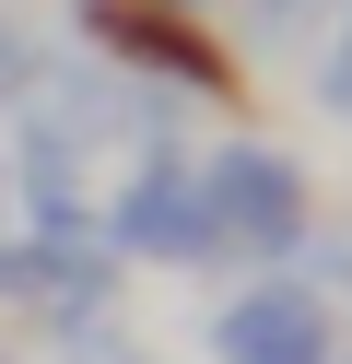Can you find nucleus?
Here are the masks:
<instances>
[{"mask_svg": "<svg viewBox=\"0 0 352 364\" xmlns=\"http://www.w3.org/2000/svg\"><path fill=\"white\" fill-rule=\"evenodd\" d=\"M329 364H352V353H329Z\"/></svg>", "mask_w": 352, "mask_h": 364, "instance_id": "nucleus-9", "label": "nucleus"}, {"mask_svg": "<svg viewBox=\"0 0 352 364\" xmlns=\"http://www.w3.org/2000/svg\"><path fill=\"white\" fill-rule=\"evenodd\" d=\"M23 82H36V48H23V36H12V24H0V106H12V95H23Z\"/></svg>", "mask_w": 352, "mask_h": 364, "instance_id": "nucleus-7", "label": "nucleus"}, {"mask_svg": "<svg viewBox=\"0 0 352 364\" xmlns=\"http://www.w3.org/2000/svg\"><path fill=\"white\" fill-rule=\"evenodd\" d=\"M200 212H211V259H294L305 247V165L270 141L200 153Z\"/></svg>", "mask_w": 352, "mask_h": 364, "instance_id": "nucleus-1", "label": "nucleus"}, {"mask_svg": "<svg viewBox=\"0 0 352 364\" xmlns=\"http://www.w3.org/2000/svg\"><path fill=\"white\" fill-rule=\"evenodd\" d=\"M94 235H106V259H211V212H200V153H141L129 176L106 188V212H94Z\"/></svg>", "mask_w": 352, "mask_h": 364, "instance_id": "nucleus-2", "label": "nucleus"}, {"mask_svg": "<svg viewBox=\"0 0 352 364\" xmlns=\"http://www.w3.org/2000/svg\"><path fill=\"white\" fill-rule=\"evenodd\" d=\"M106 235L94 223H36V235L0 247V294H36V306H94L106 294Z\"/></svg>", "mask_w": 352, "mask_h": 364, "instance_id": "nucleus-4", "label": "nucleus"}, {"mask_svg": "<svg viewBox=\"0 0 352 364\" xmlns=\"http://www.w3.org/2000/svg\"><path fill=\"white\" fill-rule=\"evenodd\" d=\"M211 353L223 364H329L341 329H329V294L317 282H247L223 317H211Z\"/></svg>", "mask_w": 352, "mask_h": 364, "instance_id": "nucleus-3", "label": "nucleus"}, {"mask_svg": "<svg viewBox=\"0 0 352 364\" xmlns=\"http://www.w3.org/2000/svg\"><path fill=\"white\" fill-rule=\"evenodd\" d=\"M317 12H329V0H247V24H258V36H294V24H317Z\"/></svg>", "mask_w": 352, "mask_h": 364, "instance_id": "nucleus-6", "label": "nucleus"}, {"mask_svg": "<svg viewBox=\"0 0 352 364\" xmlns=\"http://www.w3.org/2000/svg\"><path fill=\"white\" fill-rule=\"evenodd\" d=\"M317 106H341V118H352V36L329 48V71H317Z\"/></svg>", "mask_w": 352, "mask_h": 364, "instance_id": "nucleus-8", "label": "nucleus"}, {"mask_svg": "<svg viewBox=\"0 0 352 364\" xmlns=\"http://www.w3.org/2000/svg\"><path fill=\"white\" fill-rule=\"evenodd\" d=\"M82 24H94V48H117V59H141V71H153V82H188V95H200V82H223V59H211L200 36L176 24V0H94Z\"/></svg>", "mask_w": 352, "mask_h": 364, "instance_id": "nucleus-5", "label": "nucleus"}]
</instances>
